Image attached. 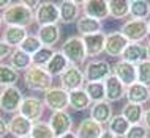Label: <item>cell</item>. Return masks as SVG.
Here are the masks:
<instances>
[{
  "instance_id": "15",
  "label": "cell",
  "mask_w": 150,
  "mask_h": 138,
  "mask_svg": "<svg viewBox=\"0 0 150 138\" xmlns=\"http://www.w3.org/2000/svg\"><path fill=\"white\" fill-rule=\"evenodd\" d=\"M81 6L84 10V14L93 19L104 21L106 17H109V2L106 0H86L81 3Z\"/></svg>"
},
{
  "instance_id": "22",
  "label": "cell",
  "mask_w": 150,
  "mask_h": 138,
  "mask_svg": "<svg viewBox=\"0 0 150 138\" xmlns=\"http://www.w3.org/2000/svg\"><path fill=\"white\" fill-rule=\"evenodd\" d=\"M29 36V31L27 28H22V27H6L3 30V35H2V41L6 43L8 46L11 47H21L22 43L25 41V38Z\"/></svg>"
},
{
  "instance_id": "34",
  "label": "cell",
  "mask_w": 150,
  "mask_h": 138,
  "mask_svg": "<svg viewBox=\"0 0 150 138\" xmlns=\"http://www.w3.org/2000/svg\"><path fill=\"white\" fill-rule=\"evenodd\" d=\"M129 127H131V124L127 121V118H125L123 115H114V118L111 119V123H109V130H111L114 135L117 137H123L128 133Z\"/></svg>"
},
{
  "instance_id": "42",
  "label": "cell",
  "mask_w": 150,
  "mask_h": 138,
  "mask_svg": "<svg viewBox=\"0 0 150 138\" xmlns=\"http://www.w3.org/2000/svg\"><path fill=\"white\" fill-rule=\"evenodd\" d=\"M8 132H10V127H8L6 121L3 119V118H0V137H2V138H5Z\"/></svg>"
},
{
  "instance_id": "32",
  "label": "cell",
  "mask_w": 150,
  "mask_h": 138,
  "mask_svg": "<svg viewBox=\"0 0 150 138\" xmlns=\"http://www.w3.org/2000/svg\"><path fill=\"white\" fill-rule=\"evenodd\" d=\"M19 80V71H16L10 64H2L0 66V85L2 88L14 86Z\"/></svg>"
},
{
  "instance_id": "26",
  "label": "cell",
  "mask_w": 150,
  "mask_h": 138,
  "mask_svg": "<svg viewBox=\"0 0 150 138\" xmlns=\"http://www.w3.org/2000/svg\"><path fill=\"white\" fill-rule=\"evenodd\" d=\"M70 66H71V63L68 61L67 56H65L60 50H55V54H54V56H52V60H51L49 64H47L44 69H46V71L49 72L52 77H55V75L60 77Z\"/></svg>"
},
{
  "instance_id": "6",
  "label": "cell",
  "mask_w": 150,
  "mask_h": 138,
  "mask_svg": "<svg viewBox=\"0 0 150 138\" xmlns=\"http://www.w3.org/2000/svg\"><path fill=\"white\" fill-rule=\"evenodd\" d=\"M24 94L18 86H6L2 88V96H0V107L3 113H16L21 110V105L24 102Z\"/></svg>"
},
{
  "instance_id": "3",
  "label": "cell",
  "mask_w": 150,
  "mask_h": 138,
  "mask_svg": "<svg viewBox=\"0 0 150 138\" xmlns=\"http://www.w3.org/2000/svg\"><path fill=\"white\" fill-rule=\"evenodd\" d=\"M24 83L27 85V88H30L33 91L46 93L47 90L52 88V75L44 68L32 66L24 72Z\"/></svg>"
},
{
  "instance_id": "19",
  "label": "cell",
  "mask_w": 150,
  "mask_h": 138,
  "mask_svg": "<svg viewBox=\"0 0 150 138\" xmlns=\"http://www.w3.org/2000/svg\"><path fill=\"white\" fill-rule=\"evenodd\" d=\"M90 118L93 121H96L98 124H106L111 123V119L114 118V112H112V105L108 100H103V102H96L92 104L90 107Z\"/></svg>"
},
{
  "instance_id": "45",
  "label": "cell",
  "mask_w": 150,
  "mask_h": 138,
  "mask_svg": "<svg viewBox=\"0 0 150 138\" xmlns=\"http://www.w3.org/2000/svg\"><path fill=\"white\" fill-rule=\"evenodd\" d=\"M57 138H78V135H76V132H68V133H65L62 137H57Z\"/></svg>"
},
{
  "instance_id": "39",
  "label": "cell",
  "mask_w": 150,
  "mask_h": 138,
  "mask_svg": "<svg viewBox=\"0 0 150 138\" xmlns=\"http://www.w3.org/2000/svg\"><path fill=\"white\" fill-rule=\"evenodd\" d=\"M147 129L144 127V124H136L129 127L128 133L125 135V138H149L147 137Z\"/></svg>"
},
{
  "instance_id": "20",
  "label": "cell",
  "mask_w": 150,
  "mask_h": 138,
  "mask_svg": "<svg viewBox=\"0 0 150 138\" xmlns=\"http://www.w3.org/2000/svg\"><path fill=\"white\" fill-rule=\"evenodd\" d=\"M101 28H103V22L98 21V19L90 17V16H86V14H82L79 17V21L76 22V30H78V33L82 38L101 33Z\"/></svg>"
},
{
  "instance_id": "24",
  "label": "cell",
  "mask_w": 150,
  "mask_h": 138,
  "mask_svg": "<svg viewBox=\"0 0 150 138\" xmlns=\"http://www.w3.org/2000/svg\"><path fill=\"white\" fill-rule=\"evenodd\" d=\"M86 43V49H87V55L93 58V56H98L101 52H104L106 47V35L104 33H96V35H90L84 38Z\"/></svg>"
},
{
  "instance_id": "8",
  "label": "cell",
  "mask_w": 150,
  "mask_h": 138,
  "mask_svg": "<svg viewBox=\"0 0 150 138\" xmlns=\"http://www.w3.org/2000/svg\"><path fill=\"white\" fill-rule=\"evenodd\" d=\"M59 21H60V10L57 3L41 2V5L35 13V22L40 27H46V25H55Z\"/></svg>"
},
{
  "instance_id": "16",
  "label": "cell",
  "mask_w": 150,
  "mask_h": 138,
  "mask_svg": "<svg viewBox=\"0 0 150 138\" xmlns=\"http://www.w3.org/2000/svg\"><path fill=\"white\" fill-rule=\"evenodd\" d=\"M60 10V22L62 24H71L79 21V13H81V3L74 0H62L59 3Z\"/></svg>"
},
{
  "instance_id": "35",
  "label": "cell",
  "mask_w": 150,
  "mask_h": 138,
  "mask_svg": "<svg viewBox=\"0 0 150 138\" xmlns=\"http://www.w3.org/2000/svg\"><path fill=\"white\" fill-rule=\"evenodd\" d=\"M55 50L51 47H43L36 52L35 55H32V61H33V66H38V68H46L49 61L52 60Z\"/></svg>"
},
{
  "instance_id": "5",
  "label": "cell",
  "mask_w": 150,
  "mask_h": 138,
  "mask_svg": "<svg viewBox=\"0 0 150 138\" xmlns=\"http://www.w3.org/2000/svg\"><path fill=\"white\" fill-rule=\"evenodd\" d=\"M44 105L49 110L54 112H63L67 107H70V93L67 90H63L62 86H52L51 90H47L44 93Z\"/></svg>"
},
{
  "instance_id": "46",
  "label": "cell",
  "mask_w": 150,
  "mask_h": 138,
  "mask_svg": "<svg viewBox=\"0 0 150 138\" xmlns=\"http://www.w3.org/2000/svg\"><path fill=\"white\" fill-rule=\"evenodd\" d=\"M145 49H147V56H149V60H150V39L147 41V46H145Z\"/></svg>"
},
{
  "instance_id": "29",
  "label": "cell",
  "mask_w": 150,
  "mask_h": 138,
  "mask_svg": "<svg viewBox=\"0 0 150 138\" xmlns=\"http://www.w3.org/2000/svg\"><path fill=\"white\" fill-rule=\"evenodd\" d=\"M10 66H13L16 71H24L30 69L33 66V61H32V55L25 54L21 49H14L13 55L10 56Z\"/></svg>"
},
{
  "instance_id": "2",
  "label": "cell",
  "mask_w": 150,
  "mask_h": 138,
  "mask_svg": "<svg viewBox=\"0 0 150 138\" xmlns=\"http://www.w3.org/2000/svg\"><path fill=\"white\" fill-rule=\"evenodd\" d=\"M60 52L68 58V61L74 66H79V64H84L87 60V49H86V43H84L82 36H70L67 39L62 47H60Z\"/></svg>"
},
{
  "instance_id": "27",
  "label": "cell",
  "mask_w": 150,
  "mask_h": 138,
  "mask_svg": "<svg viewBox=\"0 0 150 138\" xmlns=\"http://www.w3.org/2000/svg\"><path fill=\"white\" fill-rule=\"evenodd\" d=\"M144 107L139 104H133V102H127L122 108V115L127 118V121L131 125H136V124H142V119H144Z\"/></svg>"
},
{
  "instance_id": "7",
  "label": "cell",
  "mask_w": 150,
  "mask_h": 138,
  "mask_svg": "<svg viewBox=\"0 0 150 138\" xmlns=\"http://www.w3.org/2000/svg\"><path fill=\"white\" fill-rule=\"evenodd\" d=\"M122 35L128 39L129 43H139L147 39L149 35V24L147 21H137V19H129L122 25Z\"/></svg>"
},
{
  "instance_id": "11",
  "label": "cell",
  "mask_w": 150,
  "mask_h": 138,
  "mask_svg": "<svg viewBox=\"0 0 150 138\" xmlns=\"http://www.w3.org/2000/svg\"><path fill=\"white\" fill-rule=\"evenodd\" d=\"M43 112H44V102L38 97H33V96H29L24 99V102L21 105V113L22 116H25L27 119H30L32 123H38L40 118L43 116Z\"/></svg>"
},
{
  "instance_id": "31",
  "label": "cell",
  "mask_w": 150,
  "mask_h": 138,
  "mask_svg": "<svg viewBox=\"0 0 150 138\" xmlns=\"http://www.w3.org/2000/svg\"><path fill=\"white\" fill-rule=\"evenodd\" d=\"M131 0H111L109 2V16L114 19H123L129 16Z\"/></svg>"
},
{
  "instance_id": "38",
  "label": "cell",
  "mask_w": 150,
  "mask_h": 138,
  "mask_svg": "<svg viewBox=\"0 0 150 138\" xmlns=\"http://www.w3.org/2000/svg\"><path fill=\"white\" fill-rule=\"evenodd\" d=\"M137 83H142L150 88V60L137 64Z\"/></svg>"
},
{
  "instance_id": "28",
  "label": "cell",
  "mask_w": 150,
  "mask_h": 138,
  "mask_svg": "<svg viewBox=\"0 0 150 138\" xmlns=\"http://www.w3.org/2000/svg\"><path fill=\"white\" fill-rule=\"evenodd\" d=\"M92 104L93 102L90 100V97H88V94L86 93L84 88L70 93V107L74 112H84V110H87V108L92 107Z\"/></svg>"
},
{
  "instance_id": "14",
  "label": "cell",
  "mask_w": 150,
  "mask_h": 138,
  "mask_svg": "<svg viewBox=\"0 0 150 138\" xmlns=\"http://www.w3.org/2000/svg\"><path fill=\"white\" fill-rule=\"evenodd\" d=\"M129 41L122 35V31H111L106 35V47L104 52L109 56H122L125 52V49L128 47Z\"/></svg>"
},
{
  "instance_id": "17",
  "label": "cell",
  "mask_w": 150,
  "mask_h": 138,
  "mask_svg": "<svg viewBox=\"0 0 150 138\" xmlns=\"http://www.w3.org/2000/svg\"><path fill=\"white\" fill-rule=\"evenodd\" d=\"M103 133H104L103 125L93 121L92 118H84L79 123L78 129H76L78 138H101Z\"/></svg>"
},
{
  "instance_id": "47",
  "label": "cell",
  "mask_w": 150,
  "mask_h": 138,
  "mask_svg": "<svg viewBox=\"0 0 150 138\" xmlns=\"http://www.w3.org/2000/svg\"><path fill=\"white\" fill-rule=\"evenodd\" d=\"M147 24H149V35H150V19L147 21Z\"/></svg>"
},
{
  "instance_id": "10",
  "label": "cell",
  "mask_w": 150,
  "mask_h": 138,
  "mask_svg": "<svg viewBox=\"0 0 150 138\" xmlns=\"http://www.w3.org/2000/svg\"><path fill=\"white\" fill-rule=\"evenodd\" d=\"M112 69H114V75L127 88L131 86V85H134V83H137V66L136 64H131L128 61L120 60V61H117L114 64Z\"/></svg>"
},
{
  "instance_id": "41",
  "label": "cell",
  "mask_w": 150,
  "mask_h": 138,
  "mask_svg": "<svg viewBox=\"0 0 150 138\" xmlns=\"http://www.w3.org/2000/svg\"><path fill=\"white\" fill-rule=\"evenodd\" d=\"M22 2H24V5L29 8V10H32L33 13H36V10L41 5V2H38V0H22Z\"/></svg>"
},
{
  "instance_id": "43",
  "label": "cell",
  "mask_w": 150,
  "mask_h": 138,
  "mask_svg": "<svg viewBox=\"0 0 150 138\" xmlns=\"http://www.w3.org/2000/svg\"><path fill=\"white\" fill-rule=\"evenodd\" d=\"M142 124H144V127L147 129V130L150 132V108H147L144 113V119H142Z\"/></svg>"
},
{
  "instance_id": "1",
  "label": "cell",
  "mask_w": 150,
  "mask_h": 138,
  "mask_svg": "<svg viewBox=\"0 0 150 138\" xmlns=\"http://www.w3.org/2000/svg\"><path fill=\"white\" fill-rule=\"evenodd\" d=\"M35 22V13L29 10L24 2L11 3L5 11H2V24L6 27H22L27 28Z\"/></svg>"
},
{
  "instance_id": "21",
  "label": "cell",
  "mask_w": 150,
  "mask_h": 138,
  "mask_svg": "<svg viewBox=\"0 0 150 138\" xmlns=\"http://www.w3.org/2000/svg\"><path fill=\"white\" fill-rule=\"evenodd\" d=\"M122 60L137 66V64H141L142 61H145V60H149L147 49H145V46H142V44H139V43H129L128 47L125 49L123 55H122Z\"/></svg>"
},
{
  "instance_id": "12",
  "label": "cell",
  "mask_w": 150,
  "mask_h": 138,
  "mask_svg": "<svg viewBox=\"0 0 150 138\" xmlns=\"http://www.w3.org/2000/svg\"><path fill=\"white\" fill-rule=\"evenodd\" d=\"M47 123H49V125L52 127L55 137H62V135H65V133L71 132V129H73V118L67 110L54 112L51 115Z\"/></svg>"
},
{
  "instance_id": "36",
  "label": "cell",
  "mask_w": 150,
  "mask_h": 138,
  "mask_svg": "<svg viewBox=\"0 0 150 138\" xmlns=\"http://www.w3.org/2000/svg\"><path fill=\"white\" fill-rule=\"evenodd\" d=\"M30 138H57V137H55V133L52 130V127L49 125V123L38 121V123L33 124Z\"/></svg>"
},
{
  "instance_id": "9",
  "label": "cell",
  "mask_w": 150,
  "mask_h": 138,
  "mask_svg": "<svg viewBox=\"0 0 150 138\" xmlns=\"http://www.w3.org/2000/svg\"><path fill=\"white\" fill-rule=\"evenodd\" d=\"M60 83H62L63 90H67L68 93L81 90V88H84V85H86L84 71L79 66L71 64V66L68 68L62 75H60Z\"/></svg>"
},
{
  "instance_id": "4",
  "label": "cell",
  "mask_w": 150,
  "mask_h": 138,
  "mask_svg": "<svg viewBox=\"0 0 150 138\" xmlns=\"http://www.w3.org/2000/svg\"><path fill=\"white\" fill-rule=\"evenodd\" d=\"M111 64L104 60H92L84 68V77L86 82H106L109 77L112 75Z\"/></svg>"
},
{
  "instance_id": "18",
  "label": "cell",
  "mask_w": 150,
  "mask_h": 138,
  "mask_svg": "<svg viewBox=\"0 0 150 138\" xmlns=\"http://www.w3.org/2000/svg\"><path fill=\"white\" fill-rule=\"evenodd\" d=\"M104 86H106V100L108 102H111V104L119 102L122 97H127V86L114 74L104 82Z\"/></svg>"
},
{
  "instance_id": "30",
  "label": "cell",
  "mask_w": 150,
  "mask_h": 138,
  "mask_svg": "<svg viewBox=\"0 0 150 138\" xmlns=\"http://www.w3.org/2000/svg\"><path fill=\"white\" fill-rule=\"evenodd\" d=\"M84 90H86L93 104L106 100V86H104L103 82H86Z\"/></svg>"
},
{
  "instance_id": "37",
  "label": "cell",
  "mask_w": 150,
  "mask_h": 138,
  "mask_svg": "<svg viewBox=\"0 0 150 138\" xmlns=\"http://www.w3.org/2000/svg\"><path fill=\"white\" fill-rule=\"evenodd\" d=\"M43 47H44V46L41 44V41H40L38 36H36V35H29L19 49H21V50H24L25 54H29V55H35L36 52H38L40 49H43Z\"/></svg>"
},
{
  "instance_id": "13",
  "label": "cell",
  "mask_w": 150,
  "mask_h": 138,
  "mask_svg": "<svg viewBox=\"0 0 150 138\" xmlns=\"http://www.w3.org/2000/svg\"><path fill=\"white\" fill-rule=\"evenodd\" d=\"M8 127H10V133L14 135L16 138H30L33 123L30 119H27L25 116H22L21 113H16L8 121Z\"/></svg>"
},
{
  "instance_id": "25",
  "label": "cell",
  "mask_w": 150,
  "mask_h": 138,
  "mask_svg": "<svg viewBox=\"0 0 150 138\" xmlns=\"http://www.w3.org/2000/svg\"><path fill=\"white\" fill-rule=\"evenodd\" d=\"M127 99L128 102L142 105L147 100H150V88L142 83H134L127 88Z\"/></svg>"
},
{
  "instance_id": "23",
  "label": "cell",
  "mask_w": 150,
  "mask_h": 138,
  "mask_svg": "<svg viewBox=\"0 0 150 138\" xmlns=\"http://www.w3.org/2000/svg\"><path fill=\"white\" fill-rule=\"evenodd\" d=\"M60 27L55 24V25H46V27H40L38 31H36V36L40 38V41L44 47H54L55 44L59 43L60 39Z\"/></svg>"
},
{
  "instance_id": "44",
  "label": "cell",
  "mask_w": 150,
  "mask_h": 138,
  "mask_svg": "<svg viewBox=\"0 0 150 138\" xmlns=\"http://www.w3.org/2000/svg\"><path fill=\"white\" fill-rule=\"evenodd\" d=\"M101 138H120V137L114 135V133H112V132H111V130H109V129H108V130H104V133H103V135H101Z\"/></svg>"
},
{
  "instance_id": "40",
  "label": "cell",
  "mask_w": 150,
  "mask_h": 138,
  "mask_svg": "<svg viewBox=\"0 0 150 138\" xmlns=\"http://www.w3.org/2000/svg\"><path fill=\"white\" fill-rule=\"evenodd\" d=\"M13 47L8 46L6 43H0V60H5V58H10L11 55H13Z\"/></svg>"
},
{
  "instance_id": "33",
  "label": "cell",
  "mask_w": 150,
  "mask_h": 138,
  "mask_svg": "<svg viewBox=\"0 0 150 138\" xmlns=\"http://www.w3.org/2000/svg\"><path fill=\"white\" fill-rule=\"evenodd\" d=\"M129 16H131V19L145 21L150 16V3L145 2V0H131Z\"/></svg>"
}]
</instances>
